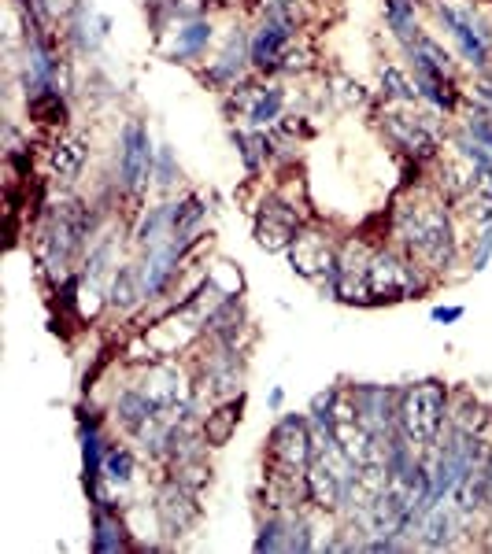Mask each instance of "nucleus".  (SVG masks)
Here are the masks:
<instances>
[{
    "label": "nucleus",
    "instance_id": "nucleus-32",
    "mask_svg": "<svg viewBox=\"0 0 492 554\" xmlns=\"http://www.w3.org/2000/svg\"><path fill=\"white\" fill-rule=\"evenodd\" d=\"M452 122H456L459 130H467L474 141H481V145L492 152V115L489 111L478 108V104H463V111H459Z\"/></svg>",
    "mask_w": 492,
    "mask_h": 554
},
{
    "label": "nucleus",
    "instance_id": "nucleus-33",
    "mask_svg": "<svg viewBox=\"0 0 492 554\" xmlns=\"http://www.w3.org/2000/svg\"><path fill=\"white\" fill-rule=\"evenodd\" d=\"M82 93H86V100H97V104H108V100L119 97V89H115V82H111L108 74L100 71L97 63H89V82L82 85Z\"/></svg>",
    "mask_w": 492,
    "mask_h": 554
},
{
    "label": "nucleus",
    "instance_id": "nucleus-10",
    "mask_svg": "<svg viewBox=\"0 0 492 554\" xmlns=\"http://www.w3.org/2000/svg\"><path fill=\"white\" fill-rule=\"evenodd\" d=\"M345 403L370 436H385L400 429L396 425V385H374V381H345Z\"/></svg>",
    "mask_w": 492,
    "mask_h": 554
},
{
    "label": "nucleus",
    "instance_id": "nucleus-34",
    "mask_svg": "<svg viewBox=\"0 0 492 554\" xmlns=\"http://www.w3.org/2000/svg\"><path fill=\"white\" fill-rule=\"evenodd\" d=\"M467 104H478V108H485L492 115V82H489V78H470Z\"/></svg>",
    "mask_w": 492,
    "mask_h": 554
},
{
    "label": "nucleus",
    "instance_id": "nucleus-9",
    "mask_svg": "<svg viewBox=\"0 0 492 554\" xmlns=\"http://www.w3.org/2000/svg\"><path fill=\"white\" fill-rule=\"evenodd\" d=\"M267 451L263 455L282 458L285 466H296L300 473H308V466L319 458V436H315V425H311L308 414H289L282 410L274 425L267 429Z\"/></svg>",
    "mask_w": 492,
    "mask_h": 554
},
{
    "label": "nucleus",
    "instance_id": "nucleus-13",
    "mask_svg": "<svg viewBox=\"0 0 492 554\" xmlns=\"http://www.w3.org/2000/svg\"><path fill=\"white\" fill-rule=\"evenodd\" d=\"M89 137L86 133H56L45 141V152H41V163H45V174L52 178L56 189H78V181L86 178L89 167Z\"/></svg>",
    "mask_w": 492,
    "mask_h": 554
},
{
    "label": "nucleus",
    "instance_id": "nucleus-20",
    "mask_svg": "<svg viewBox=\"0 0 492 554\" xmlns=\"http://www.w3.org/2000/svg\"><path fill=\"white\" fill-rule=\"evenodd\" d=\"M171 237H174V196H167V200H156V204L141 207L134 215V226H130V252L163 244V241H171Z\"/></svg>",
    "mask_w": 492,
    "mask_h": 554
},
{
    "label": "nucleus",
    "instance_id": "nucleus-4",
    "mask_svg": "<svg viewBox=\"0 0 492 554\" xmlns=\"http://www.w3.org/2000/svg\"><path fill=\"white\" fill-rule=\"evenodd\" d=\"M448 410H452V385L441 377L396 385V425L419 451H433L441 444L448 429Z\"/></svg>",
    "mask_w": 492,
    "mask_h": 554
},
{
    "label": "nucleus",
    "instance_id": "nucleus-14",
    "mask_svg": "<svg viewBox=\"0 0 492 554\" xmlns=\"http://www.w3.org/2000/svg\"><path fill=\"white\" fill-rule=\"evenodd\" d=\"M23 111H26V122L41 130L45 137H56V133H67L74 122V97L60 85H49L41 93H30L23 97Z\"/></svg>",
    "mask_w": 492,
    "mask_h": 554
},
{
    "label": "nucleus",
    "instance_id": "nucleus-37",
    "mask_svg": "<svg viewBox=\"0 0 492 554\" xmlns=\"http://www.w3.org/2000/svg\"><path fill=\"white\" fill-rule=\"evenodd\" d=\"M97 26H100V34L111 37V30H115V19H111L108 12H97Z\"/></svg>",
    "mask_w": 492,
    "mask_h": 554
},
{
    "label": "nucleus",
    "instance_id": "nucleus-26",
    "mask_svg": "<svg viewBox=\"0 0 492 554\" xmlns=\"http://www.w3.org/2000/svg\"><path fill=\"white\" fill-rule=\"evenodd\" d=\"M289 514H293V510H267V514H259L252 551L256 554H289Z\"/></svg>",
    "mask_w": 492,
    "mask_h": 554
},
{
    "label": "nucleus",
    "instance_id": "nucleus-12",
    "mask_svg": "<svg viewBox=\"0 0 492 554\" xmlns=\"http://www.w3.org/2000/svg\"><path fill=\"white\" fill-rule=\"evenodd\" d=\"M300 34H304L300 26L285 23L278 15H256L252 19V71L271 82L285 52L300 45Z\"/></svg>",
    "mask_w": 492,
    "mask_h": 554
},
{
    "label": "nucleus",
    "instance_id": "nucleus-1",
    "mask_svg": "<svg viewBox=\"0 0 492 554\" xmlns=\"http://www.w3.org/2000/svg\"><path fill=\"white\" fill-rule=\"evenodd\" d=\"M467 233L456 207L430 178L404 189L389 207V244L419 259L437 281H448L456 266H467Z\"/></svg>",
    "mask_w": 492,
    "mask_h": 554
},
{
    "label": "nucleus",
    "instance_id": "nucleus-16",
    "mask_svg": "<svg viewBox=\"0 0 492 554\" xmlns=\"http://www.w3.org/2000/svg\"><path fill=\"white\" fill-rule=\"evenodd\" d=\"M104 311L119 322H134L137 314L145 311V296H141V281H137L134 255H126L123 263L115 266V274L104 285Z\"/></svg>",
    "mask_w": 492,
    "mask_h": 554
},
{
    "label": "nucleus",
    "instance_id": "nucleus-22",
    "mask_svg": "<svg viewBox=\"0 0 492 554\" xmlns=\"http://www.w3.org/2000/svg\"><path fill=\"white\" fill-rule=\"evenodd\" d=\"M426 8H430V0H382L385 30H389L396 49H404V45H411L419 37Z\"/></svg>",
    "mask_w": 492,
    "mask_h": 554
},
{
    "label": "nucleus",
    "instance_id": "nucleus-30",
    "mask_svg": "<svg viewBox=\"0 0 492 554\" xmlns=\"http://www.w3.org/2000/svg\"><path fill=\"white\" fill-rule=\"evenodd\" d=\"M492 263V222L470 226L467 233V274H485Z\"/></svg>",
    "mask_w": 492,
    "mask_h": 554
},
{
    "label": "nucleus",
    "instance_id": "nucleus-8",
    "mask_svg": "<svg viewBox=\"0 0 492 554\" xmlns=\"http://www.w3.org/2000/svg\"><path fill=\"white\" fill-rule=\"evenodd\" d=\"M308 226L304 211L282 193V189H271L263 193V200L256 204L252 211V237L263 252H274V255H285L293 248V241L300 237V229Z\"/></svg>",
    "mask_w": 492,
    "mask_h": 554
},
{
    "label": "nucleus",
    "instance_id": "nucleus-35",
    "mask_svg": "<svg viewBox=\"0 0 492 554\" xmlns=\"http://www.w3.org/2000/svg\"><path fill=\"white\" fill-rule=\"evenodd\" d=\"M430 318L433 322H437V326H456V322H463V318H467V307H430Z\"/></svg>",
    "mask_w": 492,
    "mask_h": 554
},
{
    "label": "nucleus",
    "instance_id": "nucleus-6",
    "mask_svg": "<svg viewBox=\"0 0 492 554\" xmlns=\"http://www.w3.org/2000/svg\"><path fill=\"white\" fill-rule=\"evenodd\" d=\"M204 521V495L189 492L185 484H178L174 477L163 473L156 488H152V525L156 536H163L167 547H182Z\"/></svg>",
    "mask_w": 492,
    "mask_h": 554
},
{
    "label": "nucleus",
    "instance_id": "nucleus-3",
    "mask_svg": "<svg viewBox=\"0 0 492 554\" xmlns=\"http://www.w3.org/2000/svg\"><path fill=\"white\" fill-rule=\"evenodd\" d=\"M433 23L448 37V49L456 52L470 78L492 74V15L481 12L478 0H430Z\"/></svg>",
    "mask_w": 492,
    "mask_h": 554
},
{
    "label": "nucleus",
    "instance_id": "nucleus-5",
    "mask_svg": "<svg viewBox=\"0 0 492 554\" xmlns=\"http://www.w3.org/2000/svg\"><path fill=\"white\" fill-rule=\"evenodd\" d=\"M156 141H152V130H148V119L141 115H126L119 122V133H115V163H111V178L123 193V204L130 211H141L152 193V170H156Z\"/></svg>",
    "mask_w": 492,
    "mask_h": 554
},
{
    "label": "nucleus",
    "instance_id": "nucleus-18",
    "mask_svg": "<svg viewBox=\"0 0 492 554\" xmlns=\"http://www.w3.org/2000/svg\"><path fill=\"white\" fill-rule=\"evenodd\" d=\"M137 532L130 529L126 514L115 510H93L89 514V551L93 554H126L137 551Z\"/></svg>",
    "mask_w": 492,
    "mask_h": 554
},
{
    "label": "nucleus",
    "instance_id": "nucleus-11",
    "mask_svg": "<svg viewBox=\"0 0 492 554\" xmlns=\"http://www.w3.org/2000/svg\"><path fill=\"white\" fill-rule=\"evenodd\" d=\"M219 37H222L219 19H215V15H204V19H189V23L174 26L171 37H167L156 52H160L167 63H174V67L197 71V67L208 63V56L215 52V45H219Z\"/></svg>",
    "mask_w": 492,
    "mask_h": 554
},
{
    "label": "nucleus",
    "instance_id": "nucleus-27",
    "mask_svg": "<svg viewBox=\"0 0 492 554\" xmlns=\"http://www.w3.org/2000/svg\"><path fill=\"white\" fill-rule=\"evenodd\" d=\"M152 193L167 200V196L185 193V170L178 163V152L174 145H160L156 148V170H152Z\"/></svg>",
    "mask_w": 492,
    "mask_h": 554
},
{
    "label": "nucleus",
    "instance_id": "nucleus-25",
    "mask_svg": "<svg viewBox=\"0 0 492 554\" xmlns=\"http://www.w3.org/2000/svg\"><path fill=\"white\" fill-rule=\"evenodd\" d=\"M341 410H345V381H337V385L315 392V396H311V403H308V418H311V425H315V433H319V436H337Z\"/></svg>",
    "mask_w": 492,
    "mask_h": 554
},
{
    "label": "nucleus",
    "instance_id": "nucleus-7",
    "mask_svg": "<svg viewBox=\"0 0 492 554\" xmlns=\"http://www.w3.org/2000/svg\"><path fill=\"white\" fill-rule=\"evenodd\" d=\"M197 82L204 89H211L215 97H226L241 78L252 74V23L234 19V23L222 30L219 45L208 56L204 67H197Z\"/></svg>",
    "mask_w": 492,
    "mask_h": 554
},
{
    "label": "nucleus",
    "instance_id": "nucleus-28",
    "mask_svg": "<svg viewBox=\"0 0 492 554\" xmlns=\"http://www.w3.org/2000/svg\"><path fill=\"white\" fill-rule=\"evenodd\" d=\"M326 100H333L341 111H352V108H367L370 100H374V93L363 82H356V78L337 74V78L326 82Z\"/></svg>",
    "mask_w": 492,
    "mask_h": 554
},
{
    "label": "nucleus",
    "instance_id": "nucleus-17",
    "mask_svg": "<svg viewBox=\"0 0 492 554\" xmlns=\"http://www.w3.org/2000/svg\"><path fill=\"white\" fill-rule=\"evenodd\" d=\"M60 37H63V49L71 52L74 60H89V63L97 60L108 37L100 34L97 8H93V0L78 4V8H74L67 19H63V23H60Z\"/></svg>",
    "mask_w": 492,
    "mask_h": 554
},
{
    "label": "nucleus",
    "instance_id": "nucleus-29",
    "mask_svg": "<svg viewBox=\"0 0 492 554\" xmlns=\"http://www.w3.org/2000/svg\"><path fill=\"white\" fill-rule=\"evenodd\" d=\"M259 85H263V78H259L256 71L248 74V78H241L226 97H219L222 115H226L230 122H245L248 108H252V100H256V93H259Z\"/></svg>",
    "mask_w": 492,
    "mask_h": 554
},
{
    "label": "nucleus",
    "instance_id": "nucleus-15",
    "mask_svg": "<svg viewBox=\"0 0 492 554\" xmlns=\"http://www.w3.org/2000/svg\"><path fill=\"white\" fill-rule=\"evenodd\" d=\"M108 407H111V425H115L126 440H134V436L141 433L152 418H160L163 414V410L156 407V399L148 396L137 381H130V385L119 388V392L108 399Z\"/></svg>",
    "mask_w": 492,
    "mask_h": 554
},
{
    "label": "nucleus",
    "instance_id": "nucleus-2",
    "mask_svg": "<svg viewBox=\"0 0 492 554\" xmlns=\"http://www.w3.org/2000/svg\"><path fill=\"white\" fill-rule=\"evenodd\" d=\"M400 60L411 67L415 74V85H419V100L426 108H433L444 119H456L463 104H467V71L459 56L441 37L422 26L419 37L400 49Z\"/></svg>",
    "mask_w": 492,
    "mask_h": 554
},
{
    "label": "nucleus",
    "instance_id": "nucleus-19",
    "mask_svg": "<svg viewBox=\"0 0 492 554\" xmlns=\"http://www.w3.org/2000/svg\"><path fill=\"white\" fill-rule=\"evenodd\" d=\"M245 407H248V388L245 392H237L230 399H219V403H208L204 410V422H200V433L208 440L211 451H222V447L230 444L245 422Z\"/></svg>",
    "mask_w": 492,
    "mask_h": 554
},
{
    "label": "nucleus",
    "instance_id": "nucleus-31",
    "mask_svg": "<svg viewBox=\"0 0 492 554\" xmlns=\"http://www.w3.org/2000/svg\"><path fill=\"white\" fill-rule=\"evenodd\" d=\"M167 477H174L178 484H185L189 492L204 495L211 488V481H215V466H211V455H204V458H193V462H182V466L167 470Z\"/></svg>",
    "mask_w": 492,
    "mask_h": 554
},
{
    "label": "nucleus",
    "instance_id": "nucleus-36",
    "mask_svg": "<svg viewBox=\"0 0 492 554\" xmlns=\"http://www.w3.org/2000/svg\"><path fill=\"white\" fill-rule=\"evenodd\" d=\"M267 410H271V414H282L285 410V388L282 385H271V392H267Z\"/></svg>",
    "mask_w": 492,
    "mask_h": 554
},
{
    "label": "nucleus",
    "instance_id": "nucleus-23",
    "mask_svg": "<svg viewBox=\"0 0 492 554\" xmlns=\"http://www.w3.org/2000/svg\"><path fill=\"white\" fill-rule=\"evenodd\" d=\"M285 108H289V85L263 78L256 100H252V108L245 115V126H252V130H274L285 119Z\"/></svg>",
    "mask_w": 492,
    "mask_h": 554
},
{
    "label": "nucleus",
    "instance_id": "nucleus-21",
    "mask_svg": "<svg viewBox=\"0 0 492 554\" xmlns=\"http://www.w3.org/2000/svg\"><path fill=\"white\" fill-rule=\"evenodd\" d=\"M374 97L382 104H393V108H419V85H415V74L407 63L385 60L378 63V89Z\"/></svg>",
    "mask_w": 492,
    "mask_h": 554
},
{
    "label": "nucleus",
    "instance_id": "nucleus-24",
    "mask_svg": "<svg viewBox=\"0 0 492 554\" xmlns=\"http://www.w3.org/2000/svg\"><path fill=\"white\" fill-rule=\"evenodd\" d=\"M141 458H145V455H141V451H137L130 440H119V436H111L108 458H104V481H108L115 492H126V488L137 481Z\"/></svg>",
    "mask_w": 492,
    "mask_h": 554
}]
</instances>
